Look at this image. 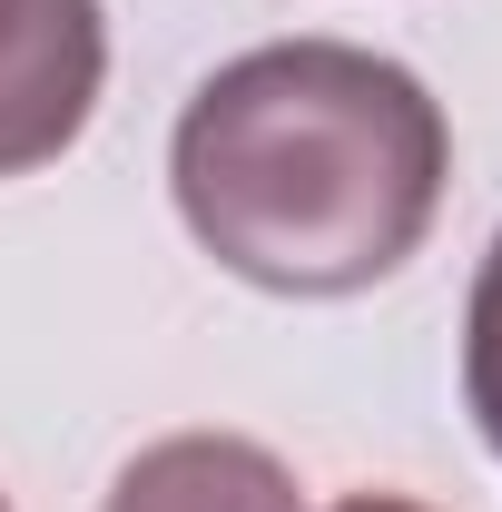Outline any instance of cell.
Listing matches in <instances>:
<instances>
[{
  "instance_id": "cell-5",
  "label": "cell",
  "mask_w": 502,
  "mask_h": 512,
  "mask_svg": "<svg viewBox=\"0 0 502 512\" xmlns=\"http://www.w3.org/2000/svg\"><path fill=\"white\" fill-rule=\"evenodd\" d=\"M335 512H424V503H404V493H355V503H335Z\"/></svg>"
},
{
  "instance_id": "cell-6",
  "label": "cell",
  "mask_w": 502,
  "mask_h": 512,
  "mask_svg": "<svg viewBox=\"0 0 502 512\" xmlns=\"http://www.w3.org/2000/svg\"><path fill=\"white\" fill-rule=\"evenodd\" d=\"M0 512H10V503H0Z\"/></svg>"
},
{
  "instance_id": "cell-2",
  "label": "cell",
  "mask_w": 502,
  "mask_h": 512,
  "mask_svg": "<svg viewBox=\"0 0 502 512\" xmlns=\"http://www.w3.org/2000/svg\"><path fill=\"white\" fill-rule=\"evenodd\" d=\"M109 20L99 0H0V178L50 168L99 109Z\"/></svg>"
},
{
  "instance_id": "cell-4",
  "label": "cell",
  "mask_w": 502,
  "mask_h": 512,
  "mask_svg": "<svg viewBox=\"0 0 502 512\" xmlns=\"http://www.w3.org/2000/svg\"><path fill=\"white\" fill-rule=\"evenodd\" d=\"M463 394H473V424L502 453V237L473 276V316H463Z\"/></svg>"
},
{
  "instance_id": "cell-1",
  "label": "cell",
  "mask_w": 502,
  "mask_h": 512,
  "mask_svg": "<svg viewBox=\"0 0 502 512\" xmlns=\"http://www.w3.org/2000/svg\"><path fill=\"white\" fill-rule=\"evenodd\" d=\"M168 178L188 237L227 276L276 296H355L424 247L453 128L414 69L355 40H276L188 99Z\"/></svg>"
},
{
  "instance_id": "cell-3",
  "label": "cell",
  "mask_w": 502,
  "mask_h": 512,
  "mask_svg": "<svg viewBox=\"0 0 502 512\" xmlns=\"http://www.w3.org/2000/svg\"><path fill=\"white\" fill-rule=\"evenodd\" d=\"M99 512H306L296 473L247 434H168L109 483Z\"/></svg>"
}]
</instances>
